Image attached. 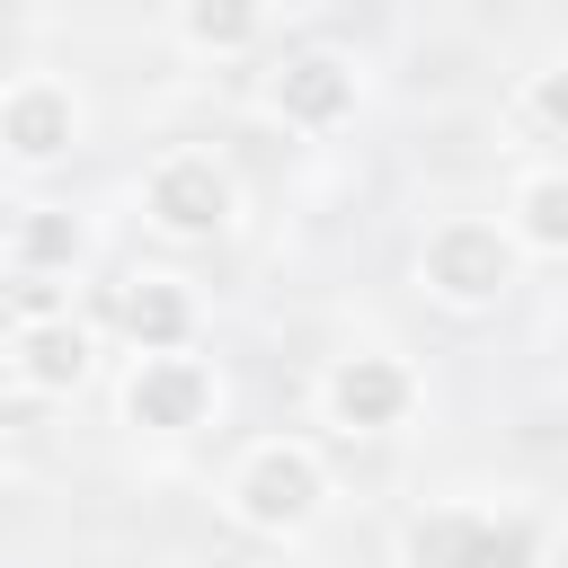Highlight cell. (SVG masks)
I'll return each instance as SVG.
<instances>
[{
    "label": "cell",
    "instance_id": "cell-1",
    "mask_svg": "<svg viewBox=\"0 0 568 568\" xmlns=\"http://www.w3.org/2000/svg\"><path fill=\"white\" fill-rule=\"evenodd\" d=\"M320 506H328V470H320L311 444L275 435V444H248V453H240V470H231V515H240L248 532L293 541V532L320 524Z\"/></svg>",
    "mask_w": 568,
    "mask_h": 568
},
{
    "label": "cell",
    "instance_id": "cell-2",
    "mask_svg": "<svg viewBox=\"0 0 568 568\" xmlns=\"http://www.w3.org/2000/svg\"><path fill=\"white\" fill-rule=\"evenodd\" d=\"M515 266H524L515 231H506V222H479V213L435 222L426 248H417V284H426L435 302H453V311H488V302L515 284Z\"/></svg>",
    "mask_w": 568,
    "mask_h": 568
},
{
    "label": "cell",
    "instance_id": "cell-3",
    "mask_svg": "<svg viewBox=\"0 0 568 568\" xmlns=\"http://www.w3.org/2000/svg\"><path fill=\"white\" fill-rule=\"evenodd\" d=\"M408 568H541V541L524 515H488V506H426L399 532Z\"/></svg>",
    "mask_w": 568,
    "mask_h": 568
},
{
    "label": "cell",
    "instance_id": "cell-4",
    "mask_svg": "<svg viewBox=\"0 0 568 568\" xmlns=\"http://www.w3.org/2000/svg\"><path fill=\"white\" fill-rule=\"evenodd\" d=\"M213 408H222V382H213L204 355H186V346L133 355V373H124V426H142V435H195Z\"/></svg>",
    "mask_w": 568,
    "mask_h": 568
},
{
    "label": "cell",
    "instance_id": "cell-5",
    "mask_svg": "<svg viewBox=\"0 0 568 568\" xmlns=\"http://www.w3.org/2000/svg\"><path fill=\"white\" fill-rule=\"evenodd\" d=\"M320 408H328V426H346V435H390V426H408V408H417V373H408L399 355H382V346H355V355H337V364L320 373Z\"/></svg>",
    "mask_w": 568,
    "mask_h": 568
},
{
    "label": "cell",
    "instance_id": "cell-6",
    "mask_svg": "<svg viewBox=\"0 0 568 568\" xmlns=\"http://www.w3.org/2000/svg\"><path fill=\"white\" fill-rule=\"evenodd\" d=\"M231 169L213 160V151H169V160H151V178H142V213L169 231V240H213V231H231Z\"/></svg>",
    "mask_w": 568,
    "mask_h": 568
},
{
    "label": "cell",
    "instance_id": "cell-7",
    "mask_svg": "<svg viewBox=\"0 0 568 568\" xmlns=\"http://www.w3.org/2000/svg\"><path fill=\"white\" fill-rule=\"evenodd\" d=\"M355 98H364V80H355V62H346V53H328V44L284 53V62H275V80H266V115H275V124H293V133H337V124L355 115Z\"/></svg>",
    "mask_w": 568,
    "mask_h": 568
},
{
    "label": "cell",
    "instance_id": "cell-8",
    "mask_svg": "<svg viewBox=\"0 0 568 568\" xmlns=\"http://www.w3.org/2000/svg\"><path fill=\"white\" fill-rule=\"evenodd\" d=\"M71 142H80V98L62 80L36 71V80L0 89V151L18 169H53V160H71Z\"/></svg>",
    "mask_w": 568,
    "mask_h": 568
},
{
    "label": "cell",
    "instance_id": "cell-9",
    "mask_svg": "<svg viewBox=\"0 0 568 568\" xmlns=\"http://www.w3.org/2000/svg\"><path fill=\"white\" fill-rule=\"evenodd\" d=\"M89 328L71 320V311H36V320H18V337H9V373L36 390V399H71L80 382H89Z\"/></svg>",
    "mask_w": 568,
    "mask_h": 568
},
{
    "label": "cell",
    "instance_id": "cell-10",
    "mask_svg": "<svg viewBox=\"0 0 568 568\" xmlns=\"http://www.w3.org/2000/svg\"><path fill=\"white\" fill-rule=\"evenodd\" d=\"M124 337H133V355L186 346V337H195V293H186L178 275H133V284H124Z\"/></svg>",
    "mask_w": 568,
    "mask_h": 568
},
{
    "label": "cell",
    "instance_id": "cell-11",
    "mask_svg": "<svg viewBox=\"0 0 568 568\" xmlns=\"http://www.w3.org/2000/svg\"><path fill=\"white\" fill-rule=\"evenodd\" d=\"M506 231H515V248H532V257H568V169H532V178L515 186Z\"/></svg>",
    "mask_w": 568,
    "mask_h": 568
},
{
    "label": "cell",
    "instance_id": "cell-12",
    "mask_svg": "<svg viewBox=\"0 0 568 568\" xmlns=\"http://www.w3.org/2000/svg\"><path fill=\"white\" fill-rule=\"evenodd\" d=\"M9 248H18V266H27V275H71V266L89 257V222H80V213H62V204H27Z\"/></svg>",
    "mask_w": 568,
    "mask_h": 568
},
{
    "label": "cell",
    "instance_id": "cell-13",
    "mask_svg": "<svg viewBox=\"0 0 568 568\" xmlns=\"http://www.w3.org/2000/svg\"><path fill=\"white\" fill-rule=\"evenodd\" d=\"M186 53H248L266 36V0H178Z\"/></svg>",
    "mask_w": 568,
    "mask_h": 568
},
{
    "label": "cell",
    "instance_id": "cell-14",
    "mask_svg": "<svg viewBox=\"0 0 568 568\" xmlns=\"http://www.w3.org/2000/svg\"><path fill=\"white\" fill-rule=\"evenodd\" d=\"M524 115H532L541 133H559V142H568V53L532 71V89H524Z\"/></svg>",
    "mask_w": 568,
    "mask_h": 568
},
{
    "label": "cell",
    "instance_id": "cell-15",
    "mask_svg": "<svg viewBox=\"0 0 568 568\" xmlns=\"http://www.w3.org/2000/svg\"><path fill=\"white\" fill-rule=\"evenodd\" d=\"M541 568H568V532H559V541H550V550H541Z\"/></svg>",
    "mask_w": 568,
    "mask_h": 568
}]
</instances>
